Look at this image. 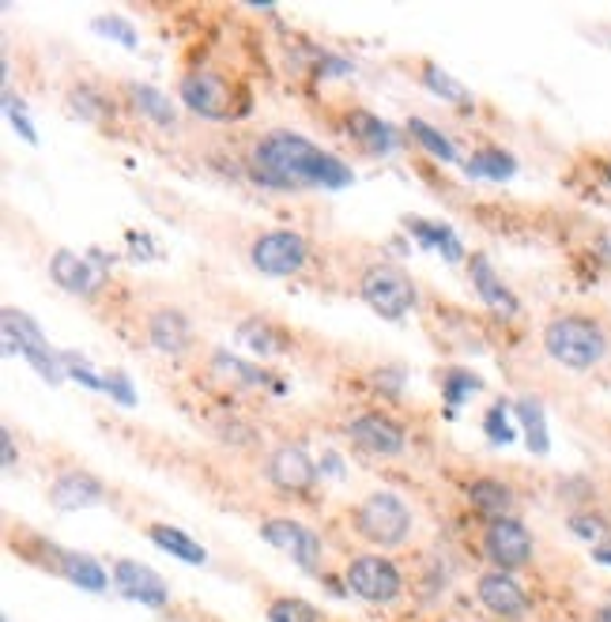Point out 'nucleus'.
<instances>
[{
    "instance_id": "nucleus-11",
    "label": "nucleus",
    "mask_w": 611,
    "mask_h": 622,
    "mask_svg": "<svg viewBox=\"0 0 611 622\" xmlns=\"http://www.w3.org/2000/svg\"><path fill=\"white\" fill-rule=\"evenodd\" d=\"M261 536L269 539L279 555H287L295 565H302V570H317L321 536L313 528H306L302 521H291V517H269V521L261 524Z\"/></svg>"
},
{
    "instance_id": "nucleus-21",
    "label": "nucleus",
    "mask_w": 611,
    "mask_h": 622,
    "mask_svg": "<svg viewBox=\"0 0 611 622\" xmlns=\"http://www.w3.org/2000/svg\"><path fill=\"white\" fill-rule=\"evenodd\" d=\"M148 536H151V544L163 547V551L174 555V559H182V562H189V565H204L208 562L204 547H200L197 539L185 536L182 528H171V524H151Z\"/></svg>"
},
{
    "instance_id": "nucleus-35",
    "label": "nucleus",
    "mask_w": 611,
    "mask_h": 622,
    "mask_svg": "<svg viewBox=\"0 0 611 622\" xmlns=\"http://www.w3.org/2000/svg\"><path fill=\"white\" fill-rule=\"evenodd\" d=\"M4 110H8V117H12V128L23 136L27 144H38V133H35V125H30V117H27V110H23V102H15L12 95H4Z\"/></svg>"
},
{
    "instance_id": "nucleus-34",
    "label": "nucleus",
    "mask_w": 611,
    "mask_h": 622,
    "mask_svg": "<svg viewBox=\"0 0 611 622\" xmlns=\"http://www.w3.org/2000/svg\"><path fill=\"white\" fill-rule=\"evenodd\" d=\"M95 30H99V35H107V38H117V42L128 46V50H136V42H140V38H136V30L128 27L125 20H117V15H99V20H95Z\"/></svg>"
},
{
    "instance_id": "nucleus-6",
    "label": "nucleus",
    "mask_w": 611,
    "mask_h": 622,
    "mask_svg": "<svg viewBox=\"0 0 611 622\" xmlns=\"http://www.w3.org/2000/svg\"><path fill=\"white\" fill-rule=\"evenodd\" d=\"M0 321H4L8 351H20L23 359H27L30 366H35L38 374L46 377V382L61 385V382H64V362H61L58 351H50V344H46L42 328H38L35 321L27 318V313L12 310V306H8V310L0 313Z\"/></svg>"
},
{
    "instance_id": "nucleus-20",
    "label": "nucleus",
    "mask_w": 611,
    "mask_h": 622,
    "mask_svg": "<svg viewBox=\"0 0 611 622\" xmlns=\"http://www.w3.org/2000/svg\"><path fill=\"white\" fill-rule=\"evenodd\" d=\"M469 502L479 517H487V524H490V521H502V517L513 509V490L506 487L502 480H490L487 475V480L469 483Z\"/></svg>"
},
{
    "instance_id": "nucleus-28",
    "label": "nucleus",
    "mask_w": 611,
    "mask_h": 622,
    "mask_svg": "<svg viewBox=\"0 0 611 622\" xmlns=\"http://www.w3.org/2000/svg\"><path fill=\"white\" fill-rule=\"evenodd\" d=\"M423 84H427V91H434L438 99H446V102H457V107H464V102H469V91H464V87L457 84L449 72H441L434 61L423 64Z\"/></svg>"
},
{
    "instance_id": "nucleus-14",
    "label": "nucleus",
    "mask_w": 611,
    "mask_h": 622,
    "mask_svg": "<svg viewBox=\"0 0 611 622\" xmlns=\"http://www.w3.org/2000/svg\"><path fill=\"white\" fill-rule=\"evenodd\" d=\"M479 604L498 619H521L528 611L525 588H521L506 570L484 573V577H479Z\"/></svg>"
},
{
    "instance_id": "nucleus-32",
    "label": "nucleus",
    "mask_w": 611,
    "mask_h": 622,
    "mask_svg": "<svg viewBox=\"0 0 611 622\" xmlns=\"http://www.w3.org/2000/svg\"><path fill=\"white\" fill-rule=\"evenodd\" d=\"M476 389H479V377L469 374V370H449V374L441 377V393H446L449 403L469 400V396L476 393Z\"/></svg>"
},
{
    "instance_id": "nucleus-4",
    "label": "nucleus",
    "mask_w": 611,
    "mask_h": 622,
    "mask_svg": "<svg viewBox=\"0 0 611 622\" xmlns=\"http://www.w3.org/2000/svg\"><path fill=\"white\" fill-rule=\"evenodd\" d=\"M359 295L374 313H382L385 321H400L408 310H415V283L392 264H370L359 279Z\"/></svg>"
},
{
    "instance_id": "nucleus-3",
    "label": "nucleus",
    "mask_w": 611,
    "mask_h": 622,
    "mask_svg": "<svg viewBox=\"0 0 611 622\" xmlns=\"http://www.w3.org/2000/svg\"><path fill=\"white\" fill-rule=\"evenodd\" d=\"M356 528L377 547H400L412 532V509L389 490H374L356 506Z\"/></svg>"
},
{
    "instance_id": "nucleus-39",
    "label": "nucleus",
    "mask_w": 611,
    "mask_h": 622,
    "mask_svg": "<svg viewBox=\"0 0 611 622\" xmlns=\"http://www.w3.org/2000/svg\"><path fill=\"white\" fill-rule=\"evenodd\" d=\"M593 622H611V608H600L597 615H593Z\"/></svg>"
},
{
    "instance_id": "nucleus-10",
    "label": "nucleus",
    "mask_w": 611,
    "mask_h": 622,
    "mask_svg": "<svg viewBox=\"0 0 611 622\" xmlns=\"http://www.w3.org/2000/svg\"><path fill=\"white\" fill-rule=\"evenodd\" d=\"M348 438L356 441L359 449H366L370 457H400V452L408 449V434L404 426L397 423L392 415H382V411H366V415H356L348 426Z\"/></svg>"
},
{
    "instance_id": "nucleus-5",
    "label": "nucleus",
    "mask_w": 611,
    "mask_h": 622,
    "mask_svg": "<svg viewBox=\"0 0 611 622\" xmlns=\"http://www.w3.org/2000/svg\"><path fill=\"white\" fill-rule=\"evenodd\" d=\"M249 261L261 276H272V279H284V276H295V272L306 269L310 261V241L302 238L299 231H264L253 238L249 246Z\"/></svg>"
},
{
    "instance_id": "nucleus-27",
    "label": "nucleus",
    "mask_w": 611,
    "mask_h": 622,
    "mask_svg": "<svg viewBox=\"0 0 611 622\" xmlns=\"http://www.w3.org/2000/svg\"><path fill=\"white\" fill-rule=\"evenodd\" d=\"M518 419H521V426H525V438H528V449L536 452V457H544L548 452V419H544V408H540V400H518Z\"/></svg>"
},
{
    "instance_id": "nucleus-37",
    "label": "nucleus",
    "mask_w": 611,
    "mask_h": 622,
    "mask_svg": "<svg viewBox=\"0 0 611 622\" xmlns=\"http://www.w3.org/2000/svg\"><path fill=\"white\" fill-rule=\"evenodd\" d=\"M0 446H4V468H12L15 464V441H12V431H0Z\"/></svg>"
},
{
    "instance_id": "nucleus-31",
    "label": "nucleus",
    "mask_w": 611,
    "mask_h": 622,
    "mask_svg": "<svg viewBox=\"0 0 611 622\" xmlns=\"http://www.w3.org/2000/svg\"><path fill=\"white\" fill-rule=\"evenodd\" d=\"M317 608L306 600H276L269 608V622H317Z\"/></svg>"
},
{
    "instance_id": "nucleus-8",
    "label": "nucleus",
    "mask_w": 611,
    "mask_h": 622,
    "mask_svg": "<svg viewBox=\"0 0 611 622\" xmlns=\"http://www.w3.org/2000/svg\"><path fill=\"white\" fill-rule=\"evenodd\" d=\"M348 588L366 604H392L400 596V570L397 562L382 559V555H359L344 570Z\"/></svg>"
},
{
    "instance_id": "nucleus-12",
    "label": "nucleus",
    "mask_w": 611,
    "mask_h": 622,
    "mask_svg": "<svg viewBox=\"0 0 611 622\" xmlns=\"http://www.w3.org/2000/svg\"><path fill=\"white\" fill-rule=\"evenodd\" d=\"M484 551L498 570H521L533 559V536L521 521L502 517V521H490L484 532Z\"/></svg>"
},
{
    "instance_id": "nucleus-18",
    "label": "nucleus",
    "mask_w": 611,
    "mask_h": 622,
    "mask_svg": "<svg viewBox=\"0 0 611 622\" xmlns=\"http://www.w3.org/2000/svg\"><path fill=\"white\" fill-rule=\"evenodd\" d=\"M148 339L163 354H185L192 344V328L182 310H155L148 318Z\"/></svg>"
},
{
    "instance_id": "nucleus-9",
    "label": "nucleus",
    "mask_w": 611,
    "mask_h": 622,
    "mask_svg": "<svg viewBox=\"0 0 611 622\" xmlns=\"http://www.w3.org/2000/svg\"><path fill=\"white\" fill-rule=\"evenodd\" d=\"M264 472H269L272 487L284 490V495H310V490L317 487V475H321L317 464H313V457L299 446V441H284V446L272 449Z\"/></svg>"
},
{
    "instance_id": "nucleus-22",
    "label": "nucleus",
    "mask_w": 611,
    "mask_h": 622,
    "mask_svg": "<svg viewBox=\"0 0 611 622\" xmlns=\"http://www.w3.org/2000/svg\"><path fill=\"white\" fill-rule=\"evenodd\" d=\"M128 99L136 102V110L144 113L148 121H155L159 128H174L178 113H174V102L166 99L163 91H155L151 84H128Z\"/></svg>"
},
{
    "instance_id": "nucleus-26",
    "label": "nucleus",
    "mask_w": 611,
    "mask_h": 622,
    "mask_svg": "<svg viewBox=\"0 0 611 622\" xmlns=\"http://www.w3.org/2000/svg\"><path fill=\"white\" fill-rule=\"evenodd\" d=\"M408 136H412V140L420 144V148L427 151V156L441 159V163H461V156H457L453 140H449V136H441L438 128L431 125V121L412 117V121H408Z\"/></svg>"
},
{
    "instance_id": "nucleus-38",
    "label": "nucleus",
    "mask_w": 611,
    "mask_h": 622,
    "mask_svg": "<svg viewBox=\"0 0 611 622\" xmlns=\"http://www.w3.org/2000/svg\"><path fill=\"white\" fill-rule=\"evenodd\" d=\"M593 559H597V562H608V565H611V551H608V547H597V551H593Z\"/></svg>"
},
{
    "instance_id": "nucleus-33",
    "label": "nucleus",
    "mask_w": 611,
    "mask_h": 622,
    "mask_svg": "<svg viewBox=\"0 0 611 622\" xmlns=\"http://www.w3.org/2000/svg\"><path fill=\"white\" fill-rule=\"evenodd\" d=\"M484 431H487V438L495 441V446H510V441H513V426H510V415H506V403H495V408L487 411Z\"/></svg>"
},
{
    "instance_id": "nucleus-1",
    "label": "nucleus",
    "mask_w": 611,
    "mask_h": 622,
    "mask_svg": "<svg viewBox=\"0 0 611 622\" xmlns=\"http://www.w3.org/2000/svg\"><path fill=\"white\" fill-rule=\"evenodd\" d=\"M253 177L269 189H344L356 182L348 163L321 151L310 136L302 133H264L249 151Z\"/></svg>"
},
{
    "instance_id": "nucleus-30",
    "label": "nucleus",
    "mask_w": 611,
    "mask_h": 622,
    "mask_svg": "<svg viewBox=\"0 0 611 622\" xmlns=\"http://www.w3.org/2000/svg\"><path fill=\"white\" fill-rule=\"evenodd\" d=\"M238 339L253 347L257 354H272V351H279V347H284V339L272 336V328L261 325V321H246V325L238 328Z\"/></svg>"
},
{
    "instance_id": "nucleus-36",
    "label": "nucleus",
    "mask_w": 611,
    "mask_h": 622,
    "mask_svg": "<svg viewBox=\"0 0 611 622\" xmlns=\"http://www.w3.org/2000/svg\"><path fill=\"white\" fill-rule=\"evenodd\" d=\"M107 396H114V400H122L125 408H133L136 396H133V382H128L125 374H107Z\"/></svg>"
},
{
    "instance_id": "nucleus-17",
    "label": "nucleus",
    "mask_w": 611,
    "mask_h": 622,
    "mask_svg": "<svg viewBox=\"0 0 611 622\" xmlns=\"http://www.w3.org/2000/svg\"><path fill=\"white\" fill-rule=\"evenodd\" d=\"M102 483L95 480L91 472H64L58 475V483L50 487V502L64 509V513H72V509H87L95 502H102Z\"/></svg>"
},
{
    "instance_id": "nucleus-29",
    "label": "nucleus",
    "mask_w": 611,
    "mask_h": 622,
    "mask_svg": "<svg viewBox=\"0 0 611 622\" xmlns=\"http://www.w3.org/2000/svg\"><path fill=\"white\" fill-rule=\"evenodd\" d=\"M570 532L593 547H611V524L600 513H574L570 517Z\"/></svg>"
},
{
    "instance_id": "nucleus-24",
    "label": "nucleus",
    "mask_w": 611,
    "mask_h": 622,
    "mask_svg": "<svg viewBox=\"0 0 611 622\" xmlns=\"http://www.w3.org/2000/svg\"><path fill=\"white\" fill-rule=\"evenodd\" d=\"M408 231L415 234V238L423 241V246H431V249H438L446 261H461L464 257V246H461V238H457L453 231H449L446 223H427V220H408Z\"/></svg>"
},
{
    "instance_id": "nucleus-7",
    "label": "nucleus",
    "mask_w": 611,
    "mask_h": 622,
    "mask_svg": "<svg viewBox=\"0 0 611 622\" xmlns=\"http://www.w3.org/2000/svg\"><path fill=\"white\" fill-rule=\"evenodd\" d=\"M178 95L197 117H208V121L235 117V87H230L220 72H208V69L189 72V76H182Z\"/></svg>"
},
{
    "instance_id": "nucleus-23",
    "label": "nucleus",
    "mask_w": 611,
    "mask_h": 622,
    "mask_svg": "<svg viewBox=\"0 0 611 622\" xmlns=\"http://www.w3.org/2000/svg\"><path fill=\"white\" fill-rule=\"evenodd\" d=\"M464 174L487 177V182H506V177L518 174V163H513V156L502 148H479L472 159H464Z\"/></svg>"
},
{
    "instance_id": "nucleus-15",
    "label": "nucleus",
    "mask_w": 611,
    "mask_h": 622,
    "mask_svg": "<svg viewBox=\"0 0 611 622\" xmlns=\"http://www.w3.org/2000/svg\"><path fill=\"white\" fill-rule=\"evenodd\" d=\"M348 133H351V140L366 151V156H397L400 151V133L389 125V121H382L370 110H351L348 113Z\"/></svg>"
},
{
    "instance_id": "nucleus-13",
    "label": "nucleus",
    "mask_w": 611,
    "mask_h": 622,
    "mask_svg": "<svg viewBox=\"0 0 611 622\" xmlns=\"http://www.w3.org/2000/svg\"><path fill=\"white\" fill-rule=\"evenodd\" d=\"M114 585L122 588V596H128V600L148 604V608H163V604L171 600V593H166L163 577H159V573L151 570V565L133 562V559H117V562H114Z\"/></svg>"
},
{
    "instance_id": "nucleus-2",
    "label": "nucleus",
    "mask_w": 611,
    "mask_h": 622,
    "mask_svg": "<svg viewBox=\"0 0 611 622\" xmlns=\"http://www.w3.org/2000/svg\"><path fill=\"white\" fill-rule=\"evenodd\" d=\"M544 351L566 370H593L608 354V336L597 321L566 313L544 328Z\"/></svg>"
},
{
    "instance_id": "nucleus-16",
    "label": "nucleus",
    "mask_w": 611,
    "mask_h": 622,
    "mask_svg": "<svg viewBox=\"0 0 611 622\" xmlns=\"http://www.w3.org/2000/svg\"><path fill=\"white\" fill-rule=\"evenodd\" d=\"M469 276H472V287H476V295L484 298V302L490 306L495 313H518V295H513L510 287L502 283V276H498L495 269H490V261L484 253H472L469 261Z\"/></svg>"
},
{
    "instance_id": "nucleus-25",
    "label": "nucleus",
    "mask_w": 611,
    "mask_h": 622,
    "mask_svg": "<svg viewBox=\"0 0 611 622\" xmlns=\"http://www.w3.org/2000/svg\"><path fill=\"white\" fill-rule=\"evenodd\" d=\"M61 570L72 585L87 588V593H102L107 588V570L91 559V555H76V551H64L61 555Z\"/></svg>"
},
{
    "instance_id": "nucleus-19",
    "label": "nucleus",
    "mask_w": 611,
    "mask_h": 622,
    "mask_svg": "<svg viewBox=\"0 0 611 622\" xmlns=\"http://www.w3.org/2000/svg\"><path fill=\"white\" fill-rule=\"evenodd\" d=\"M50 276L58 287H64L68 295H91L95 283H99V269H95L87 257L72 253V249H58L50 257Z\"/></svg>"
}]
</instances>
